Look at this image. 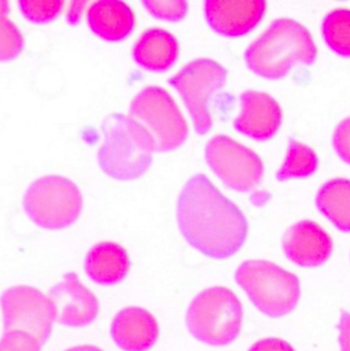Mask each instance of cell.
I'll return each mask as SVG.
<instances>
[{"instance_id": "obj_10", "label": "cell", "mask_w": 350, "mask_h": 351, "mask_svg": "<svg viewBox=\"0 0 350 351\" xmlns=\"http://www.w3.org/2000/svg\"><path fill=\"white\" fill-rule=\"evenodd\" d=\"M205 158L215 176L233 191H251L262 180L261 158L228 136L211 137L205 148Z\"/></svg>"}, {"instance_id": "obj_12", "label": "cell", "mask_w": 350, "mask_h": 351, "mask_svg": "<svg viewBox=\"0 0 350 351\" xmlns=\"http://www.w3.org/2000/svg\"><path fill=\"white\" fill-rule=\"evenodd\" d=\"M266 3L262 0H207L205 16L218 34L239 37L251 32L262 19Z\"/></svg>"}, {"instance_id": "obj_13", "label": "cell", "mask_w": 350, "mask_h": 351, "mask_svg": "<svg viewBox=\"0 0 350 351\" xmlns=\"http://www.w3.org/2000/svg\"><path fill=\"white\" fill-rule=\"evenodd\" d=\"M240 114L233 126L242 134L258 141L272 138L283 121L279 103L268 93L246 90L240 95Z\"/></svg>"}, {"instance_id": "obj_1", "label": "cell", "mask_w": 350, "mask_h": 351, "mask_svg": "<svg viewBox=\"0 0 350 351\" xmlns=\"http://www.w3.org/2000/svg\"><path fill=\"white\" fill-rule=\"evenodd\" d=\"M177 223L189 245L214 259L235 255L248 233L243 213L205 174L192 176L183 186Z\"/></svg>"}, {"instance_id": "obj_6", "label": "cell", "mask_w": 350, "mask_h": 351, "mask_svg": "<svg viewBox=\"0 0 350 351\" xmlns=\"http://www.w3.org/2000/svg\"><path fill=\"white\" fill-rule=\"evenodd\" d=\"M23 210L37 226L58 230L74 223L82 211V195L69 178L51 174L34 180L23 195Z\"/></svg>"}, {"instance_id": "obj_14", "label": "cell", "mask_w": 350, "mask_h": 351, "mask_svg": "<svg viewBox=\"0 0 350 351\" xmlns=\"http://www.w3.org/2000/svg\"><path fill=\"white\" fill-rule=\"evenodd\" d=\"M334 250L331 236L316 222L303 219L288 228L283 237V251L294 263L303 267L320 266Z\"/></svg>"}, {"instance_id": "obj_23", "label": "cell", "mask_w": 350, "mask_h": 351, "mask_svg": "<svg viewBox=\"0 0 350 351\" xmlns=\"http://www.w3.org/2000/svg\"><path fill=\"white\" fill-rule=\"evenodd\" d=\"M18 7L22 15L33 23H48L54 21L65 7L62 0H21Z\"/></svg>"}, {"instance_id": "obj_26", "label": "cell", "mask_w": 350, "mask_h": 351, "mask_svg": "<svg viewBox=\"0 0 350 351\" xmlns=\"http://www.w3.org/2000/svg\"><path fill=\"white\" fill-rule=\"evenodd\" d=\"M332 141L339 158L350 165V117L339 122L334 132Z\"/></svg>"}, {"instance_id": "obj_17", "label": "cell", "mask_w": 350, "mask_h": 351, "mask_svg": "<svg viewBox=\"0 0 350 351\" xmlns=\"http://www.w3.org/2000/svg\"><path fill=\"white\" fill-rule=\"evenodd\" d=\"M178 41L167 30L151 27L141 33L133 45L135 62L150 71H165L178 58Z\"/></svg>"}, {"instance_id": "obj_30", "label": "cell", "mask_w": 350, "mask_h": 351, "mask_svg": "<svg viewBox=\"0 0 350 351\" xmlns=\"http://www.w3.org/2000/svg\"><path fill=\"white\" fill-rule=\"evenodd\" d=\"M65 351H103V350H100L99 347H95V346H88V344H85V346H75V347L67 348V350H65Z\"/></svg>"}, {"instance_id": "obj_9", "label": "cell", "mask_w": 350, "mask_h": 351, "mask_svg": "<svg viewBox=\"0 0 350 351\" xmlns=\"http://www.w3.org/2000/svg\"><path fill=\"white\" fill-rule=\"evenodd\" d=\"M5 332H23L43 346L55 321L54 306L48 296L29 285L11 287L0 298Z\"/></svg>"}, {"instance_id": "obj_2", "label": "cell", "mask_w": 350, "mask_h": 351, "mask_svg": "<svg viewBox=\"0 0 350 351\" xmlns=\"http://www.w3.org/2000/svg\"><path fill=\"white\" fill-rule=\"evenodd\" d=\"M317 48L310 32L299 22L279 18L244 52L247 67L259 77L279 80L298 64H312Z\"/></svg>"}, {"instance_id": "obj_28", "label": "cell", "mask_w": 350, "mask_h": 351, "mask_svg": "<svg viewBox=\"0 0 350 351\" xmlns=\"http://www.w3.org/2000/svg\"><path fill=\"white\" fill-rule=\"evenodd\" d=\"M340 351H350V313L343 311L339 321Z\"/></svg>"}, {"instance_id": "obj_20", "label": "cell", "mask_w": 350, "mask_h": 351, "mask_svg": "<svg viewBox=\"0 0 350 351\" xmlns=\"http://www.w3.org/2000/svg\"><path fill=\"white\" fill-rule=\"evenodd\" d=\"M318 159L316 152L295 140H290L285 159L276 173L279 181H285L290 178H303L313 174L317 169Z\"/></svg>"}, {"instance_id": "obj_27", "label": "cell", "mask_w": 350, "mask_h": 351, "mask_svg": "<svg viewBox=\"0 0 350 351\" xmlns=\"http://www.w3.org/2000/svg\"><path fill=\"white\" fill-rule=\"evenodd\" d=\"M248 351H295L294 347L277 337H268V339H262L255 341Z\"/></svg>"}, {"instance_id": "obj_22", "label": "cell", "mask_w": 350, "mask_h": 351, "mask_svg": "<svg viewBox=\"0 0 350 351\" xmlns=\"http://www.w3.org/2000/svg\"><path fill=\"white\" fill-rule=\"evenodd\" d=\"M8 10V3L0 1V62L16 58L25 47L21 30L7 16Z\"/></svg>"}, {"instance_id": "obj_15", "label": "cell", "mask_w": 350, "mask_h": 351, "mask_svg": "<svg viewBox=\"0 0 350 351\" xmlns=\"http://www.w3.org/2000/svg\"><path fill=\"white\" fill-rule=\"evenodd\" d=\"M158 335L155 317L141 307H125L111 322V337L124 351H147L156 343Z\"/></svg>"}, {"instance_id": "obj_18", "label": "cell", "mask_w": 350, "mask_h": 351, "mask_svg": "<svg viewBox=\"0 0 350 351\" xmlns=\"http://www.w3.org/2000/svg\"><path fill=\"white\" fill-rule=\"evenodd\" d=\"M84 267L96 284L115 285L126 277L130 261L122 245L114 241H100L86 252Z\"/></svg>"}, {"instance_id": "obj_29", "label": "cell", "mask_w": 350, "mask_h": 351, "mask_svg": "<svg viewBox=\"0 0 350 351\" xmlns=\"http://www.w3.org/2000/svg\"><path fill=\"white\" fill-rule=\"evenodd\" d=\"M85 5H86V1H75V3L70 4L69 12H67L69 23H77L78 22V19L81 16V12H82Z\"/></svg>"}, {"instance_id": "obj_3", "label": "cell", "mask_w": 350, "mask_h": 351, "mask_svg": "<svg viewBox=\"0 0 350 351\" xmlns=\"http://www.w3.org/2000/svg\"><path fill=\"white\" fill-rule=\"evenodd\" d=\"M102 132L104 140L97 151V162L107 176L130 181L148 170L155 143L141 123L130 115L114 112L102 121Z\"/></svg>"}, {"instance_id": "obj_8", "label": "cell", "mask_w": 350, "mask_h": 351, "mask_svg": "<svg viewBox=\"0 0 350 351\" xmlns=\"http://www.w3.org/2000/svg\"><path fill=\"white\" fill-rule=\"evenodd\" d=\"M226 77V69L218 62L200 58L191 60L169 78V84L181 95L198 134H205L211 129L210 101L224 88Z\"/></svg>"}, {"instance_id": "obj_16", "label": "cell", "mask_w": 350, "mask_h": 351, "mask_svg": "<svg viewBox=\"0 0 350 351\" xmlns=\"http://www.w3.org/2000/svg\"><path fill=\"white\" fill-rule=\"evenodd\" d=\"M91 30L107 41H121L135 27V12L119 0H97L86 11Z\"/></svg>"}, {"instance_id": "obj_11", "label": "cell", "mask_w": 350, "mask_h": 351, "mask_svg": "<svg viewBox=\"0 0 350 351\" xmlns=\"http://www.w3.org/2000/svg\"><path fill=\"white\" fill-rule=\"evenodd\" d=\"M48 298L54 306L55 321L66 326L89 325L99 313V302L95 293L86 288L74 271L66 273L55 284Z\"/></svg>"}, {"instance_id": "obj_4", "label": "cell", "mask_w": 350, "mask_h": 351, "mask_svg": "<svg viewBox=\"0 0 350 351\" xmlns=\"http://www.w3.org/2000/svg\"><path fill=\"white\" fill-rule=\"evenodd\" d=\"M235 280L253 304L272 318L290 314L301 296L298 277L269 261L243 262L236 269Z\"/></svg>"}, {"instance_id": "obj_24", "label": "cell", "mask_w": 350, "mask_h": 351, "mask_svg": "<svg viewBox=\"0 0 350 351\" xmlns=\"http://www.w3.org/2000/svg\"><path fill=\"white\" fill-rule=\"evenodd\" d=\"M147 11L163 21H180L187 15L188 3L184 0H174V1H161V0H145L141 3Z\"/></svg>"}, {"instance_id": "obj_21", "label": "cell", "mask_w": 350, "mask_h": 351, "mask_svg": "<svg viewBox=\"0 0 350 351\" xmlns=\"http://www.w3.org/2000/svg\"><path fill=\"white\" fill-rule=\"evenodd\" d=\"M327 45L340 56L350 58V10L336 8L328 12L321 23Z\"/></svg>"}, {"instance_id": "obj_19", "label": "cell", "mask_w": 350, "mask_h": 351, "mask_svg": "<svg viewBox=\"0 0 350 351\" xmlns=\"http://www.w3.org/2000/svg\"><path fill=\"white\" fill-rule=\"evenodd\" d=\"M316 206L339 230L350 232V180L332 178L321 185Z\"/></svg>"}, {"instance_id": "obj_7", "label": "cell", "mask_w": 350, "mask_h": 351, "mask_svg": "<svg viewBox=\"0 0 350 351\" xmlns=\"http://www.w3.org/2000/svg\"><path fill=\"white\" fill-rule=\"evenodd\" d=\"M129 111L151 134L158 152L178 148L188 137V125L177 103L161 86L141 89L130 101Z\"/></svg>"}, {"instance_id": "obj_5", "label": "cell", "mask_w": 350, "mask_h": 351, "mask_svg": "<svg viewBox=\"0 0 350 351\" xmlns=\"http://www.w3.org/2000/svg\"><path fill=\"white\" fill-rule=\"evenodd\" d=\"M243 318L242 303L225 287L202 291L187 311V326L191 335L209 346H228L240 333Z\"/></svg>"}, {"instance_id": "obj_25", "label": "cell", "mask_w": 350, "mask_h": 351, "mask_svg": "<svg viewBox=\"0 0 350 351\" xmlns=\"http://www.w3.org/2000/svg\"><path fill=\"white\" fill-rule=\"evenodd\" d=\"M38 341L23 332H5L0 339V351H40Z\"/></svg>"}]
</instances>
